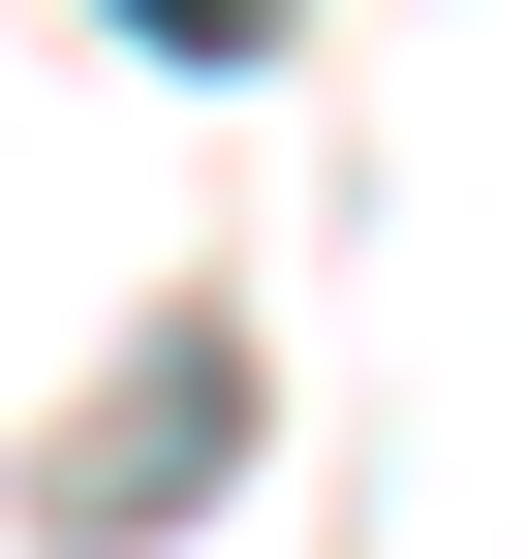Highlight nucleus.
I'll use <instances>...</instances> for the list:
<instances>
[{
    "label": "nucleus",
    "mask_w": 528,
    "mask_h": 559,
    "mask_svg": "<svg viewBox=\"0 0 528 559\" xmlns=\"http://www.w3.org/2000/svg\"><path fill=\"white\" fill-rule=\"evenodd\" d=\"M218 466H249V342H218V311H156V342H124V373L32 436V559H124V528H187Z\"/></svg>",
    "instance_id": "f257e3e1"
},
{
    "label": "nucleus",
    "mask_w": 528,
    "mask_h": 559,
    "mask_svg": "<svg viewBox=\"0 0 528 559\" xmlns=\"http://www.w3.org/2000/svg\"><path fill=\"white\" fill-rule=\"evenodd\" d=\"M124 32H156V62H280L311 0H124Z\"/></svg>",
    "instance_id": "f03ea898"
}]
</instances>
